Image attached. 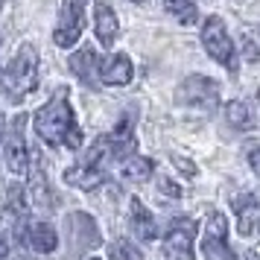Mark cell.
Returning <instances> with one entry per match:
<instances>
[{"mask_svg":"<svg viewBox=\"0 0 260 260\" xmlns=\"http://www.w3.org/2000/svg\"><path fill=\"white\" fill-rule=\"evenodd\" d=\"M36 132L41 135V141L53 143V146L56 143H64L71 149L82 146V132L73 123V111L64 91H56V96L36 114Z\"/></svg>","mask_w":260,"mask_h":260,"instance_id":"obj_1","label":"cell"},{"mask_svg":"<svg viewBox=\"0 0 260 260\" xmlns=\"http://www.w3.org/2000/svg\"><path fill=\"white\" fill-rule=\"evenodd\" d=\"M3 85H6V94L12 100H21V96L32 94L38 85V53L32 44H24L18 50V56L12 59L9 71L3 76Z\"/></svg>","mask_w":260,"mask_h":260,"instance_id":"obj_2","label":"cell"},{"mask_svg":"<svg viewBox=\"0 0 260 260\" xmlns=\"http://www.w3.org/2000/svg\"><path fill=\"white\" fill-rule=\"evenodd\" d=\"M225 234H228V219L219 211H208V222H205V234H202L205 260H237Z\"/></svg>","mask_w":260,"mask_h":260,"instance_id":"obj_3","label":"cell"},{"mask_svg":"<svg viewBox=\"0 0 260 260\" xmlns=\"http://www.w3.org/2000/svg\"><path fill=\"white\" fill-rule=\"evenodd\" d=\"M202 44H205V50H208V56L213 61H219L228 71H234V44L228 38V29H225L222 18L211 15L205 21V26H202Z\"/></svg>","mask_w":260,"mask_h":260,"instance_id":"obj_4","label":"cell"},{"mask_svg":"<svg viewBox=\"0 0 260 260\" xmlns=\"http://www.w3.org/2000/svg\"><path fill=\"white\" fill-rule=\"evenodd\" d=\"M178 103L199 111H213L219 103V85L208 76H187L178 88Z\"/></svg>","mask_w":260,"mask_h":260,"instance_id":"obj_5","label":"cell"},{"mask_svg":"<svg viewBox=\"0 0 260 260\" xmlns=\"http://www.w3.org/2000/svg\"><path fill=\"white\" fill-rule=\"evenodd\" d=\"M85 3L88 0H64L61 3V21L53 32V41L59 47H73L85 29Z\"/></svg>","mask_w":260,"mask_h":260,"instance_id":"obj_6","label":"cell"},{"mask_svg":"<svg viewBox=\"0 0 260 260\" xmlns=\"http://www.w3.org/2000/svg\"><path fill=\"white\" fill-rule=\"evenodd\" d=\"M193 237L196 222L193 219H178L164 237V260H193Z\"/></svg>","mask_w":260,"mask_h":260,"instance_id":"obj_7","label":"cell"},{"mask_svg":"<svg viewBox=\"0 0 260 260\" xmlns=\"http://www.w3.org/2000/svg\"><path fill=\"white\" fill-rule=\"evenodd\" d=\"M24 123L26 117L24 114H18L12 120V129L6 135V143H3V155H6V167L18 173V176H24L26 170H29V161H26V143H24Z\"/></svg>","mask_w":260,"mask_h":260,"instance_id":"obj_8","label":"cell"},{"mask_svg":"<svg viewBox=\"0 0 260 260\" xmlns=\"http://www.w3.org/2000/svg\"><path fill=\"white\" fill-rule=\"evenodd\" d=\"M132 76H135V68H132V59L126 53H117L100 64V79L106 85H129Z\"/></svg>","mask_w":260,"mask_h":260,"instance_id":"obj_9","label":"cell"},{"mask_svg":"<svg viewBox=\"0 0 260 260\" xmlns=\"http://www.w3.org/2000/svg\"><path fill=\"white\" fill-rule=\"evenodd\" d=\"M71 228L76 231V234H73V248H76V251H88V248L100 246L96 222L88 213H71Z\"/></svg>","mask_w":260,"mask_h":260,"instance_id":"obj_10","label":"cell"},{"mask_svg":"<svg viewBox=\"0 0 260 260\" xmlns=\"http://www.w3.org/2000/svg\"><path fill=\"white\" fill-rule=\"evenodd\" d=\"M237 231L243 237H251L260 231V202L251 196L237 199Z\"/></svg>","mask_w":260,"mask_h":260,"instance_id":"obj_11","label":"cell"},{"mask_svg":"<svg viewBox=\"0 0 260 260\" xmlns=\"http://www.w3.org/2000/svg\"><path fill=\"white\" fill-rule=\"evenodd\" d=\"M94 29H96V38L106 44V47H111L114 44V38H117V15H114V9L108 6V3H103V0H96L94 6Z\"/></svg>","mask_w":260,"mask_h":260,"instance_id":"obj_12","label":"cell"},{"mask_svg":"<svg viewBox=\"0 0 260 260\" xmlns=\"http://www.w3.org/2000/svg\"><path fill=\"white\" fill-rule=\"evenodd\" d=\"M64 181L79 190H94L106 181V173H103V167H94V164H76L64 173Z\"/></svg>","mask_w":260,"mask_h":260,"instance_id":"obj_13","label":"cell"},{"mask_svg":"<svg viewBox=\"0 0 260 260\" xmlns=\"http://www.w3.org/2000/svg\"><path fill=\"white\" fill-rule=\"evenodd\" d=\"M68 64H71L73 76H79L85 85H91V88H94V79H96V53H94V50H91V47L76 50Z\"/></svg>","mask_w":260,"mask_h":260,"instance_id":"obj_14","label":"cell"},{"mask_svg":"<svg viewBox=\"0 0 260 260\" xmlns=\"http://www.w3.org/2000/svg\"><path fill=\"white\" fill-rule=\"evenodd\" d=\"M132 228L138 231V237H141V240H155V237H158V228H155L152 213L146 211L138 199L132 202Z\"/></svg>","mask_w":260,"mask_h":260,"instance_id":"obj_15","label":"cell"},{"mask_svg":"<svg viewBox=\"0 0 260 260\" xmlns=\"http://www.w3.org/2000/svg\"><path fill=\"white\" fill-rule=\"evenodd\" d=\"M29 243H32L36 251H53V248L59 246V237H56V231H53V225L36 222L32 228H29Z\"/></svg>","mask_w":260,"mask_h":260,"instance_id":"obj_16","label":"cell"},{"mask_svg":"<svg viewBox=\"0 0 260 260\" xmlns=\"http://www.w3.org/2000/svg\"><path fill=\"white\" fill-rule=\"evenodd\" d=\"M225 120L234 126V129H251L254 126V117H251V111H248L246 103H240V100H234V103H228L225 106Z\"/></svg>","mask_w":260,"mask_h":260,"instance_id":"obj_17","label":"cell"},{"mask_svg":"<svg viewBox=\"0 0 260 260\" xmlns=\"http://www.w3.org/2000/svg\"><path fill=\"white\" fill-rule=\"evenodd\" d=\"M152 170L155 164L149 161V158H132L129 164L123 167V176H126V181H149L152 178Z\"/></svg>","mask_w":260,"mask_h":260,"instance_id":"obj_18","label":"cell"},{"mask_svg":"<svg viewBox=\"0 0 260 260\" xmlns=\"http://www.w3.org/2000/svg\"><path fill=\"white\" fill-rule=\"evenodd\" d=\"M164 9H167V12H173L181 24H187V26L196 24V18H199L193 0H164Z\"/></svg>","mask_w":260,"mask_h":260,"instance_id":"obj_19","label":"cell"},{"mask_svg":"<svg viewBox=\"0 0 260 260\" xmlns=\"http://www.w3.org/2000/svg\"><path fill=\"white\" fill-rule=\"evenodd\" d=\"M108 251H111V260H141V251L129 240H114Z\"/></svg>","mask_w":260,"mask_h":260,"instance_id":"obj_20","label":"cell"},{"mask_svg":"<svg viewBox=\"0 0 260 260\" xmlns=\"http://www.w3.org/2000/svg\"><path fill=\"white\" fill-rule=\"evenodd\" d=\"M9 205H12V211L21 213V208H24V193H21V184H12V187H9Z\"/></svg>","mask_w":260,"mask_h":260,"instance_id":"obj_21","label":"cell"},{"mask_svg":"<svg viewBox=\"0 0 260 260\" xmlns=\"http://www.w3.org/2000/svg\"><path fill=\"white\" fill-rule=\"evenodd\" d=\"M161 190H164L167 196H173V199H176V196H181V190H178L170 178H161Z\"/></svg>","mask_w":260,"mask_h":260,"instance_id":"obj_22","label":"cell"},{"mask_svg":"<svg viewBox=\"0 0 260 260\" xmlns=\"http://www.w3.org/2000/svg\"><path fill=\"white\" fill-rule=\"evenodd\" d=\"M173 161H176V167H178V170H184V173H187V176H193V173H196V167L190 164L187 158H178V155H176V158H173Z\"/></svg>","mask_w":260,"mask_h":260,"instance_id":"obj_23","label":"cell"},{"mask_svg":"<svg viewBox=\"0 0 260 260\" xmlns=\"http://www.w3.org/2000/svg\"><path fill=\"white\" fill-rule=\"evenodd\" d=\"M248 161H251V170H254L257 178H260V149H254V152L248 155Z\"/></svg>","mask_w":260,"mask_h":260,"instance_id":"obj_24","label":"cell"},{"mask_svg":"<svg viewBox=\"0 0 260 260\" xmlns=\"http://www.w3.org/2000/svg\"><path fill=\"white\" fill-rule=\"evenodd\" d=\"M246 56L248 59H260V50L254 47V44H246Z\"/></svg>","mask_w":260,"mask_h":260,"instance_id":"obj_25","label":"cell"},{"mask_svg":"<svg viewBox=\"0 0 260 260\" xmlns=\"http://www.w3.org/2000/svg\"><path fill=\"white\" fill-rule=\"evenodd\" d=\"M246 260H260V254H257V251H248V254H246Z\"/></svg>","mask_w":260,"mask_h":260,"instance_id":"obj_26","label":"cell"},{"mask_svg":"<svg viewBox=\"0 0 260 260\" xmlns=\"http://www.w3.org/2000/svg\"><path fill=\"white\" fill-rule=\"evenodd\" d=\"M6 254V243H3V237H0V257Z\"/></svg>","mask_w":260,"mask_h":260,"instance_id":"obj_27","label":"cell"},{"mask_svg":"<svg viewBox=\"0 0 260 260\" xmlns=\"http://www.w3.org/2000/svg\"><path fill=\"white\" fill-rule=\"evenodd\" d=\"M0 143H3V114H0Z\"/></svg>","mask_w":260,"mask_h":260,"instance_id":"obj_28","label":"cell"},{"mask_svg":"<svg viewBox=\"0 0 260 260\" xmlns=\"http://www.w3.org/2000/svg\"><path fill=\"white\" fill-rule=\"evenodd\" d=\"M135 3H143V0H135Z\"/></svg>","mask_w":260,"mask_h":260,"instance_id":"obj_29","label":"cell"},{"mask_svg":"<svg viewBox=\"0 0 260 260\" xmlns=\"http://www.w3.org/2000/svg\"><path fill=\"white\" fill-rule=\"evenodd\" d=\"M0 6H3V0H0Z\"/></svg>","mask_w":260,"mask_h":260,"instance_id":"obj_30","label":"cell"},{"mask_svg":"<svg viewBox=\"0 0 260 260\" xmlns=\"http://www.w3.org/2000/svg\"><path fill=\"white\" fill-rule=\"evenodd\" d=\"M94 260H96V257H94Z\"/></svg>","mask_w":260,"mask_h":260,"instance_id":"obj_31","label":"cell"}]
</instances>
